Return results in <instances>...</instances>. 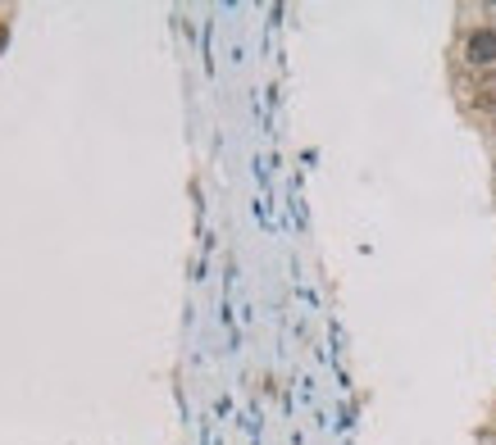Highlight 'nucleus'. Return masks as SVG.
I'll list each match as a JSON object with an SVG mask.
<instances>
[{
	"label": "nucleus",
	"mask_w": 496,
	"mask_h": 445,
	"mask_svg": "<svg viewBox=\"0 0 496 445\" xmlns=\"http://www.w3.org/2000/svg\"><path fill=\"white\" fill-rule=\"evenodd\" d=\"M465 55H469V64H478V68L496 64V32H492V28H478V32H469V41H465Z\"/></svg>",
	"instance_id": "nucleus-1"
}]
</instances>
